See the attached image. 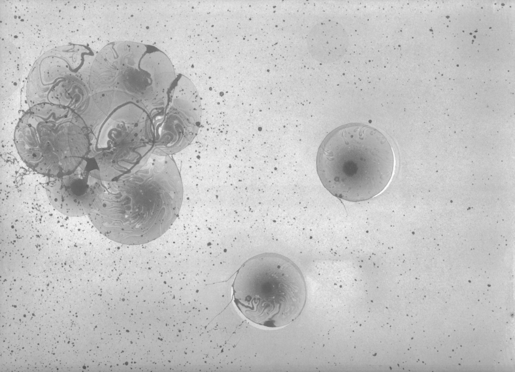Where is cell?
<instances>
[{"mask_svg": "<svg viewBox=\"0 0 515 372\" xmlns=\"http://www.w3.org/2000/svg\"><path fill=\"white\" fill-rule=\"evenodd\" d=\"M88 216L102 234L126 245H140L163 235L181 209L183 188L168 155L152 154L144 163L110 180Z\"/></svg>", "mask_w": 515, "mask_h": 372, "instance_id": "1", "label": "cell"}, {"mask_svg": "<svg viewBox=\"0 0 515 372\" xmlns=\"http://www.w3.org/2000/svg\"><path fill=\"white\" fill-rule=\"evenodd\" d=\"M394 157L386 137L361 123L347 124L329 133L320 144L316 168L324 187L351 202L380 193L392 175Z\"/></svg>", "mask_w": 515, "mask_h": 372, "instance_id": "2", "label": "cell"}, {"mask_svg": "<svg viewBox=\"0 0 515 372\" xmlns=\"http://www.w3.org/2000/svg\"><path fill=\"white\" fill-rule=\"evenodd\" d=\"M14 140L23 161L47 177L72 173L92 148L83 118L69 107L50 103L29 107L16 125Z\"/></svg>", "mask_w": 515, "mask_h": 372, "instance_id": "3", "label": "cell"}, {"mask_svg": "<svg viewBox=\"0 0 515 372\" xmlns=\"http://www.w3.org/2000/svg\"><path fill=\"white\" fill-rule=\"evenodd\" d=\"M233 301L251 322L267 327L286 326L301 314L306 299L304 278L289 258L264 253L246 261L232 285Z\"/></svg>", "mask_w": 515, "mask_h": 372, "instance_id": "4", "label": "cell"}, {"mask_svg": "<svg viewBox=\"0 0 515 372\" xmlns=\"http://www.w3.org/2000/svg\"><path fill=\"white\" fill-rule=\"evenodd\" d=\"M96 57L82 45L69 44L52 49L34 64L28 76L26 96L29 107L52 103L59 95L81 82Z\"/></svg>", "mask_w": 515, "mask_h": 372, "instance_id": "5", "label": "cell"}, {"mask_svg": "<svg viewBox=\"0 0 515 372\" xmlns=\"http://www.w3.org/2000/svg\"><path fill=\"white\" fill-rule=\"evenodd\" d=\"M45 189L55 209L67 216L78 217L95 210L104 187L97 162L89 154L72 173L47 177Z\"/></svg>", "mask_w": 515, "mask_h": 372, "instance_id": "6", "label": "cell"}, {"mask_svg": "<svg viewBox=\"0 0 515 372\" xmlns=\"http://www.w3.org/2000/svg\"><path fill=\"white\" fill-rule=\"evenodd\" d=\"M200 118V102L195 87L186 77L178 75L154 153L168 155L187 146L198 131Z\"/></svg>", "mask_w": 515, "mask_h": 372, "instance_id": "7", "label": "cell"}, {"mask_svg": "<svg viewBox=\"0 0 515 372\" xmlns=\"http://www.w3.org/2000/svg\"><path fill=\"white\" fill-rule=\"evenodd\" d=\"M349 45L348 35L343 26L332 20L318 22L307 37V47L311 56L322 63H333L346 53Z\"/></svg>", "mask_w": 515, "mask_h": 372, "instance_id": "8", "label": "cell"}]
</instances>
